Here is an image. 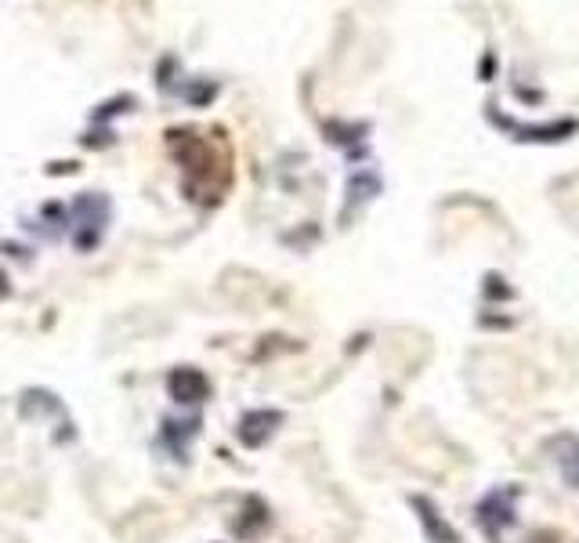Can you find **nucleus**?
Returning a JSON list of instances; mask_svg holds the SVG:
<instances>
[{
  "instance_id": "f257e3e1",
  "label": "nucleus",
  "mask_w": 579,
  "mask_h": 543,
  "mask_svg": "<svg viewBox=\"0 0 579 543\" xmlns=\"http://www.w3.org/2000/svg\"><path fill=\"white\" fill-rule=\"evenodd\" d=\"M514 500H518V486H504V489H493L489 496H482V504H478L475 518L478 525H482V533L493 543L504 540L507 529H514V522H518Z\"/></svg>"
},
{
  "instance_id": "7ed1b4c3",
  "label": "nucleus",
  "mask_w": 579,
  "mask_h": 543,
  "mask_svg": "<svg viewBox=\"0 0 579 543\" xmlns=\"http://www.w3.org/2000/svg\"><path fill=\"white\" fill-rule=\"evenodd\" d=\"M167 391L178 406H200L210 399V381L207 373L196 370V366H178V370L167 373Z\"/></svg>"
},
{
  "instance_id": "423d86ee",
  "label": "nucleus",
  "mask_w": 579,
  "mask_h": 543,
  "mask_svg": "<svg viewBox=\"0 0 579 543\" xmlns=\"http://www.w3.org/2000/svg\"><path fill=\"white\" fill-rule=\"evenodd\" d=\"M409 504H413V511H417L420 529H424L428 543H460V533H456L446 518L438 515V507L431 504L428 496H409Z\"/></svg>"
},
{
  "instance_id": "39448f33",
  "label": "nucleus",
  "mask_w": 579,
  "mask_h": 543,
  "mask_svg": "<svg viewBox=\"0 0 579 543\" xmlns=\"http://www.w3.org/2000/svg\"><path fill=\"white\" fill-rule=\"evenodd\" d=\"M547 449H551L554 464H558L561 482L569 489H579V435L561 431V435H554V439L547 442Z\"/></svg>"
},
{
  "instance_id": "20e7f679",
  "label": "nucleus",
  "mask_w": 579,
  "mask_h": 543,
  "mask_svg": "<svg viewBox=\"0 0 579 543\" xmlns=\"http://www.w3.org/2000/svg\"><path fill=\"white\" fill-rule=\"evenodd\" d=\"M279 424H283V413L279 410H250V413H243V420H239L236 439L247 449H261L279 431Z\"/></svg>"
},
{
  "instance_id": "f03ea898",
  "label": "nucleus",
  "mask_w": 579,
  "mask_h": 543,
  "mask_svg": "<svg viewBox=\"0 0 579 543\" xmlns=\"http://www.w3.org/2000/svg\"><path fill=\"white\" fill-rule=\"evenodd\" d=\"M105 221H109V200L102 192H87L76 200V250H95L98 239L105 232Z\"/></svg>"
},
{
  "instance_id": "1a4fd4ad",
  "label": "nucleus",
  "mask_w": 579,
  "mask_h": 543,
  "mask_svg": "<svg viewBox=\"0 0 579 543\" xmlns=\"http://www.w3.org/2000/svg\"><path fill=\"white\" fill-rule=\"evenodd\" d=\"M0 297H8V276L0 272Z\"/></svg>"
},
{
  "instance_id": "6e6552de",
  "label": "nucleus",
  "mask_w": 579,
  "mask_h": 543,
  "mask_svg": "<svg viewBox=\"0 0 579 543\" xmlns=\"http://www.w3.org/2000/svg\"><path fill=\"white\" fill-rule=\"evenodd\" d=\"M236 536L239 540H254V536H261L268 529V507L257 500V496H250L247 504H243V515L236 518Z\"/></svg>"
},
{
  "instance_id": "0eeeda50",
  "label": "nucleus",
  "mask_w": 579,
  "mask_h": 543,
  "mask_svg": "<svg viewBox=\"0 0 579 543\" xmlns=\"http://www.w3.org/2000/svg\"><path fill=\"white\" fill-rule=\"evenodd\" d=\"M196 431H200V417L163 420V442H167V449H171L178 460H185V453H189V439H196Z\"/></svg>"
}]
</instances>
